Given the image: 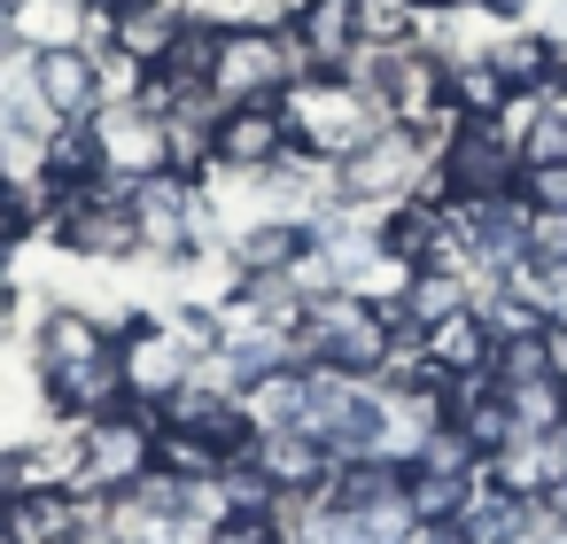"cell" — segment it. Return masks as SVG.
<instances>
[{"mask_svg": "<svg viewBox=\"0 0 567 544\" xmlns=\"http://www.w3.org/2000/svg\"><path fill=\"white\" fill-rule=\"evenodd\" d=\"M32 366H40V381H48V404L71 412L79 428L125 404L117 335H110L94 311H79V304H55V311L32 327Z\"/></svg>", "mask_w": 567, "mask_h": 544, "instance_id": "cell-1", "label": "cell"}, {"mask_svg": "<svg viewBox=\"0 0 567 544\" xmlns=\"http://www.w3.org/2000/svg\"><path fill=\"white\" fill-rule=\"evenodd\" d=\"M296 148V133H288V110L280 102H241V110H226L218 117V164L210 172H272L280 156Z\"/></svg>", "mask_w": 567, "mask_h": 544, "instance_id": "cell-10", "label": "cell"}, {"mask_svg": "<svg viewBox=\"0 0 567 544\" xmlns=\"http://www.w3.org/2000/svg\"><path fill=\"white\" fill-rule=\"evenodd\" d=\"M482 474H427V466H404V505L412 521H466Z\"/></svg>", "mask_w": 567, "mask_h": 544, "instance_id": "cell-17", "label": "cell"}, {"mask_svg": "<svg viewBox=\"0 0 567 544\" xmlns=\"http://www.w3.org/2000/svg\"><path fill=\"white\" fill-rule=\"evenodd\" d=\"M404 544H474V536H466V521H412Z\"/></svg>", "mask_w": 567, "mask_h": 544, "instance_id": "cell-27", "label": "cell"}, {"mask_svg": "<svg viewBox=\"0 0 567 544\" xmlns=\"http://www.w3.org/2000/svg\"><path fill=\"white\" fill-rule=\"evenodd\" d=\"M94 141H102V179H156V172H172V141H164V117L148 102H102L94 110Z\"/></svg>", "mask_w": 567, "mask_h": 544, "instance_id": "cell-7", "label": "cell"}, {"mask_svg": "<svg viewBox=\"0 0 567 544\" xmlns=\"http://www.w3.org/2000/svg\"><path fill=\"white\" fill-rule=\"evenodd\" d=\"M520 203H528V211H567V164H551V172H520Z\"/></svg>", "mask_w": 567, "mask_h": 544, "instance_id": "cell-26", "label": "cell"}, {"mask_svg": "<svg viewBox=\"0 0 567 544\" xmlns=\"http://www.w3.org/2000/svg\"><path fill=\"white\" fill-rule=\"evenodd\" d=\"M0 544H24V536H17V528H9V513H0Z\"/></svg>", "mask_w": 567, "mask_h": 544, "instance_id": "cell-30", "label": "cell"}, {"mask_svg": "<svg viewBox=\"0 0 567 544\" xmlns=\"http://www.w3.org/2000/svg\"><path fill=\"white\" fill-rule=\"evenodd\" d=\"M551 373H559V389H567V327H551Z\"/></svg>", "mask_w": 567, "mask_h": 544, "instance_id": "cell-28", "label": "cell"}, {"mask_svg": "<svg viewBox=\"0 0 567 544\" xmlns=\"http://www.w3.org/2000/svg\"><path fill=\"white\" fill-rule=\"evenodd\" d=\"M94 179H102L94 117H86V125H55V133L40 141V187H48V203H55V195H79V187H94Z\"/></svg>", "mask_w": 567, "mask_h": 544, "instance_id": "cell-15", "label": "cell"}, {"mask_svg": "<svg viewBox=\"0 0 567 544\" xmlns=\"http://www.w3.org/2000/svg\"><path fill=\"white\" fill-rule=\"evenodd\" d=\"M303 79H319V71H311V55L288 40V24H226V32H218L210 94H218L226 110H241V102H280V94L303 86Z\"/></svg>", "mask_w": 567, "mask_h": 544, "instance_id": "cell-3", "label": "cell"}, {"mask_svg": "<svg viewBox=\"0 0 567 544\" xmlns=\"http://www.w3.org/2000/svg\"><path fill=\"white\" fill-rule=\"evenodd\" d=\"M32 226H40V187L17 179V172H0V257H9Z\"/></svg>", "mask_w": 567, "mask_h": 544, "instance_id": "cell-23", "label": "cell"}, {"mask_svg": "<svg viewBox=\"0 0 567 544\" xmlns=\"http://www.w3.org/2000/svg\"><path fill=\"white\" fill-rule=\"evenodd\" d=\"M551 164H567V94H544L536 125L520 133V172H551Z\"/></svg>", "mask_w": 567, "mask_h": 544, "instance_id": "cell-22", "label": "cell"}, {"mask_svg": "<svg viewBox=\"0 0 567 544\" xmlns=\"http://www.w3.org/2000/svg\"><path fill=\"white\" fill-rule=\"evenodd\" d=\"M489 373H497V389L559 381V373H551V327H536V335H513V342H497V350H489Z\"/></svg>", "mask_w": 567, "mask_h": 544, "instance_id": "cell-20", "label": "cell"}, {"mask_svg": "<svg viewBox=\"0 0 567 544\" xmlns=\"http://www.w3.org/2000/svg\"><path fill=\"white\" fill-rule=\"evenodd\" d=\"M156 428H187V435H210L226 459H249L257 451V420H249V404L241 397H226L218 381H179L164 404H156Z\"/></svg>", "mask_w": 567, "mask_h": 544, "instance_id": "cell-8", "label": "cell"}, {"mask_svg": "<svg viewBox=\"0 0 567 544\" xmlns=\"http://www.w3.org/2000/svg\"><path fill=\"white\" fill-rule=\"evenodd\" d=\"M9 24H17V48L24 55H48V48H94L110 32V17L94 0H9Z\"/></svg>", "mask_w": 567, "mask_h": 544, "instance_id": "cell-12", "label": "cell"}, {"mask_svg": "<svg viewBox=\"0 0 567 544\" xmlns=\"http://www.w3.org/2000/svg\"><path fill=\"white\" fill-rule=\"evenodd\" d=\"M559 48H567V40H559ZM559 94H567V55H559Z\"/></svg>", "mask_w": 567, "mask_h": 544, "instance_id": "cell-31", "label": "cell"}, {"mask_svg": "<svg viewBox=\"0 0 567 544\" xmlns=\"http://www.w3.org/2000/svg\"><path fill=\"white\" fill-rule=\"evenodd\" d=\"M257 474L272 490H319L334 474V451L319 443V428H257Z\"/></svg>", "mask_w": 567, "mask_h": 544, "instance_id": "cell-13", "label": "cell"}, {"mask_svg": "<svg viewBox=\"0 0 567 544\" xmlns=\"http://www.w3.org/2000/svg\"><path fill=\"white\" fill-rule=\"evenodd\" d=\"M210 544H288V536H280L272 513H226V521L210 528Z\"/></svg>", "mask_w": 567, "mask_h": 544, "instance_id": "cell-25", "label": "cell"}, {"mask_svg": "<svg viewBox=\"0 0 567 544\" xmlns=\"http://www.w3.org/2000/svg\"><path fill=\"white\" fill-rule=\"evenodd\" d=\"M179 24H187V9H172V0H141V9H117V17H110V48L148 71V63L179 40Z\"/></svg>", "mask_w": 567, "mask_h": 544, "instance_id": "cell-16", "label": "cell"}, {"mask_svg": "<svg viewBox=\"0 0 567 544\" xmlns=\"http://www.w3.org/2000/svg\"><path fill=\"white\" fill-rule=\"evenodd\" d=\"M389 327H381V311L365 304V296H311L303 304V319H296V366H334V373H350V381H373L381 366H389Z\"/></svg>", "mask_w": 567, "mask_h": 544, "instance_id": "cell-4", "label": "cell"}, {"mask_svg": "<svg viewBox=\"0 0 567 544\" xmlns=\"http://www.w3.org/2000/svg\"><path fill=\"white\" fill-rule=\"evenodd\" d=\"M32 94L55 125H86L102 102H110V79H102V55L94 48H48L32 55Z\"/></svg>", "mask_w": 567, "mask_h": 544, "instance_id": "cell-9", "label": "cell"}, {"mask_svg": "<svg viewBox=\"0 0 567 544\" xmlns=\"http://www.w3.org/2000/svg\"><path fill=\"white\" fill-rule=\"evenodd\" d=\"M148 466H156V412L117 404V412L86 420V474H79V490L117 497V490H133Z\"/></svg>", "mask_w": 567, "mask_h": 544, "instance_id": "cell-6", "label": "cell"}, {"mask_svg": "<svg viewBox=\"0 0 567 544\" xmlns=\"http://www.w3.org/2000/svg\"><path fill=\"white\" fill-rule=\"evenodd\" d=\"M117 366H125V404L156 412L179 381L203 373V350H195L172 319H133V327L117 335Z\"/></svg>", "mask_w": 567, "mask_h": 544, "instance_id": "cell-5", "label": "cell"}, {"mask_svg": "<svg viewBox=\"0 0 567 544\" xmlns=\"http://www.w3.org/2000/svg\"><path fill=\"white\" fill-rule=\"evenodd\" d=\"M505 102H513V86L489 71V55L482 63H451V110L458 117H497Z\"/></svg>", "mask_w": 567, "mask_h": 544, "instance_id": "cell-21", "label": "cell"}, {"mask_svg": "<svg viewBox=\"0 0 567 544\" xmlns=\"http://www.w3.org/2000/svg\"><path fill=\"white\" fill-rule=\"evenodd\" d=\"M489 327H482V311H458V319H443L435 335H427V358L443 366V373H489Z\"/></svg>", "mask_w": 567, "mask_h": 544, "instance_id": "cell-18", "label": "cell"}, {"mask_svg": "<svg viewBox=\"0 0 567 544\" xmlns=\"http://www.w3.org/2000/svg\"><path fill=\"white\" fill-rule=\"evenodd\" d=\"M559 40L544 32V24H513L497 48H489V71L513 86V94H559Z\"/></svg>", "mask_w": 567, "mask_h": 544, "instance_id": "cell-14", "label": "cell"}, {"mask_svg": "<svg viewBox=\"0 0 567 544\" xmlns=\"http://www.w3.org/2000/svg\"><path fill=\"white\" fill-rule=\"evenodd\" d=\"M280 24H288V40L311 55L319 79H342V63L365 48V32H358V0H296Z\"/></svg>", "mask_w": 567, "mask_h": 544, "instance_id": "cell-11", "label": "cell"}, {"mask_svg": "<svg viewBox=\"0 0 567 544\" xmlns=\"http://www.w3.org/2000/svg\"><path fill=\"white\" fill-rule=\"evenodd\" d=\"M280 110H288L296 148H303V156H319V164H350L365 141H381V133H389L381 102H373V94H358L350 79H303V86H288V94H280Z\"/></svg>", "mask_w": 567, "mask_h": 544, "instance_id": "cell-2", "label": "cell"}, {"mask_svg": "<svg viewBox=\"0 0 567 544\" xmlns=\"http://www.w3.org/2000/svg\"><path fill=\"white\" fill-rule=\"evenodd\" d=\"M528 249H536V265L567 273V211H528Z\"/></svg>", "mask_w": 567, "mask_h": 544, "instance_id": "cell-24", "label": "cell"}, {"mask_svg": "<svg viewBox=\"0 0 567 544\" xmlns=\"http://www.w3.org/2000/svg\"><path fill=\"white\" fill-rule=\"evenodd\" d=\"M94 9H102V17H117V9H141V0H94Z\"/></svg>", "mask_w": 567, "mask_h": 544, "instance_id": "cell-29", "label": "cell"}, {"mask_svg": "<svg viewBox=\"0 0 567 544\" xmlns=\"http://www.w3.org/2000/svg\"><path fill=\"white\" fill-rule=\"evenodd\" d=\"M156 466L179 474V482H218L234 459L210 443V435H187V428H156Z\"/></svg>", "mask_w": 567, "mask_h": 544, "instance_id": "cell-19", "label": "cell"}]
</instances>
